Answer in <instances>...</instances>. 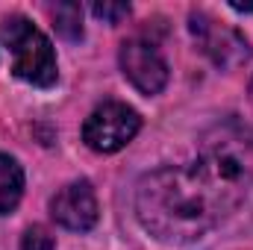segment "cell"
I'll list each match as a JSON object with an SVG mask.
<instances>
[{
    "instance_id": "cell-7",
    "label": "cell",
    "mask_w": 253,
    "mask_h": 250,
    "mask_svg": "<svg viewBox=\"0 0 253 250\" xmlns=\"http://www.w3.org/2000/svg\"><path fill=\"white\" fill-rule=\"evenodd\" d=\"M21 194H24V171L21 165L0 153V215H9L18 203H21Z\"/></svg>"
},
{
    "instance_id": "cell-2",
    "label": "cell",
    "mask_w": 253,
    "mask_h": 250,
    "mask_svg": "<svg viewBox=\"0 0 253 250\" xmlns=\"http://www.w3.org/2000/svg\"><path fill=\"white\" fill-rule=\"evenodd\" d=\"M3 36L12 47V56H15L12 71L18 80L33 83L39 88H47L56 83V53L50 39L39 27H33L27 18H9L3 24Z\"/></svg>"
},
{
    "instance_id": "cell-4",
    "label": "cell",
    "mask_w": 253,
    "mask_h": 250,
    "mask_svg": "<svg viewBox=\"0 0 253 250\" xmlns=\"http://www.w3.org/2000/svg\"><path fill=\"white\" fill-rule=\"evenodd\" d=\"M191 36L197 39L200 50L221 68H239V65H245L251 59L248 39L239 30H233L227 24H218L206 12H194L191 15Z\"/></svg>"
},
{
    "instance_id": "cell-1",
    "label": "cell",
    "mask_w": 253,
    "mask_h": 250,
    "mask_svg": "<svg viewBox=\"0 0 253 250\" xmlns=\"http://www.w3.org/2000/svg\"><path fill=\"white\" fill-rule=\"evenodd\" d=\"M251 156L239 138L209 141L189 168H162L135 188V212L150 236L189 245L230 215L248 194Z\"/></svg>"
},
{
    "instance_id": "cell-5",
    "label": "cell",
    "mask_w": 253,
    "mask_h": 250,
    "mask_svg": "<svg viewBox=\"0 0 253 250\" xmlns=\"http://www.w3.org/2000/svg\"><path fill=\"white\" fill-rule=\"evenodd\" d=\"M121 68L141 94H159L168 83V62L147 39H129L121 44Z\"/></svg>"
},
{
    "instance_id": "cell-10",
    "label": "cell",
    "mask_w": 253,
    "mask_h": 250,
    "mask_svg": "<svg viewBox=\"0 0 253 250\" xmlns=\"http://www.w3.org/2000/svg\"><path fill=\"white\" fill-rule=\"evenodd\" d=\"M91 12H94V18H100L106 24H118L121 18L129 15V6L126 3H94Z\"/></svg>"
},
{
    "instance_id": "cell-6",
    "label": "cell",
    "mask_w": 253,
    "mask_h": 250,
    "mask_svg": "<svg viewBox=\"0 0 253 250\" xmlns=\"http://www.w3.org/2000/svg\"><path fill=\"white\" fill-rule=\"evenodd\" d=\"M50 215L56 224H62L65 230H91L97 221V197L85 180L71 183L62 191H56V197L50 200Z\"/></svg>"
},
{
    "instance_id": "cell-8",
    "label": "cell",
    "mask_w": 253,
    "mask_h": 250,
    "mask_svg": "<svg viewBox=\"0 0 253 250\" xmlns=\"http://www.w3.org/2000/svg\"><path fill=\"white\" fill-rule=\"evenodd\" d=\"M50 15H53V27L65 39H71V42L83 39V6L80 3H56L50 9Z\"/></svg>"
},
{
    "instance_id": "cell-9",
    "label": "cell",
    "mask_w": 253,
    "mask_h": 250,
    "mask_svg": "<svg viewBox=\"0 0 253 250\" xmlns=\"http://www.w3.org/2000/svg\"><path fill=\"white\" fill-rule=\"evenodd\" d=\"M21 250H56V242H53V236L44 227H30L24 233Z\"/></svg>"
},
{
    "instance_id": "cell-3",
    "label": "cell",
    "mask_w": 253,
    "mask_h": 250,
    "mask_svg": "<svg viewBox=\"0 0 253 250\" xmlns=\"http://www.w3.org/2000/svg\"><path fill=\"white\" fill-rule=\"evenodd\" d=\"M141 126V118L126 103H103L97 106L85 124H83V141L97 153H115L126 147Z\"/></svg>"
}]
</instances>
